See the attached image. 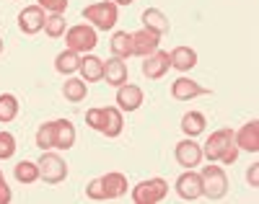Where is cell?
Returning a JSON list of instances; mask_svg holds the SVG:
<instances>
[{
    "mask_svg": "<svg viewBox=\"0 0 259 204\" xmlns=\"http://www.w3.org/2000/svg\"><path fill=\"white\" fill-rule=\"evenodd\" d=\"M122 109L119 106H104V122H101V134L104 137H119L122 134Z\"/></svg>",
    "mask_w": 259,
    "mask_h": 204,
    "instance_id": "16",
    "label": "cell"
},
{
    "mask_svg": "<svg viewBox=\"0 0 259 204\" xmlns=\"http://www.w3.org/2000/svg\"><path fill=\"white\" fill-rule=\"evenodd\" d=\"M16 152V137L11 132H0V161H8Z\"/></svg>",
    "mask_w": 259,
    "mask_h": 204,
    "instance_id": "30",
    "label": "cell"
},
{
    "mask_svg": "<svg viewBox=\"0 0 259 204\" xmlns=\"http://www.w3.org/2000/svg\"><path fill=\"white\" fill-rule=\"evenodd\" d=\"M36 147L39 150H52L55 147V122H45L36 129Z\"/></svg>",
    "mask_w": 259,
    "mask_h": 204,
    "instance_id": "29",
    "label": "cell"
},
{
    "mask_svg": "<svg viewBox=\"0 0 259 204\" xmlns=\"http://www.w3.org/2000/svg\"><path fill=\"white\" fill-rule=\"evenodd\" d=\"M75 145V127L70 119H55V147L70 150Z\"/></svg>",
    "mask_w": 259,
    "mask_h": 204,
    "instance_id": "17",
    "label": "cell"
},
{
    "mask_svg": "<svg viewBox=\"0 0 259 204\" xmlns=\"http://www.w3.org/2000/svg\"><path fill=\"white\" fill-rule=\"evenodd\" d=\"M36 6H41L50 13H65L68 11V0H36Z\"/></svg>",
    "mask_w": 259,
    "mask_h": 204,
    "instance_id": "31",
    "label": "cell"
},
{
    "mask_svg": "<svg viewBox=\"0 0 259 204\" xmlns=\"http://www.w3.org/2000/svg\"><path fill=\"white\" fill-rule=\"evenodd\" d=\"M83 18L89 21V24H94L96 29L109 31V29H114V24H117L119 11H117V3H112V0H104V3L85 6V8H83Z\"/></svg>",
    "mask_w": 259,
    "mask_h": 204,
    "instance_id": "3",
    "label": "cell"
},
{
    "mask_svg": "<svg viewBox=\"0 0 259 204\" xmlns=\"http://www.w3.org/2000/svg\"><path fill=\"white\" fill-rule=\"evenodd\" d=\"M246 178H249V184L256 189L259 186V163H254L251 168H249V173H246Z\"/></svg>",
    "mask_w": 259,
    "mask_h": 204,
    "instance_id": "33",
    "label": "cell"
},
{
    "mask_svg": "<svg viewBox=\"0 0 259 204\" xmlns=\"http://www.w3.org/2000/svg\"><path fill=\"white\" fill-rule=\"evenodd\" d=\"M233 140H236V145H239V150L259 152V122L256 119L246 122L239 132H233Z\"/></svg>",
    "mask_w": 259,
    "mask_h": 204,
    "instance_id": "13",
    "label": "cell"
},
{
    "mask_svg": "<svg viewBox=\"0 0 259 204\" xmlns=\"http://www.w3.org/2000/svg\"><path fill=\"white\" fill-rule=\"evenodd\" d=\"M62 96L68 101H73V104H78V101H83L85 96H89V85H85L83 78H68L62 83Z\"/></svg>",
    "mask_w": 259,
    "mask_h": 204,
    "instance_id": "23",
    "label": "cell"
},
{
    "mask_svg": "<svg viewBox=\"0 0 259 204\" xmlns=\"http://www.w3.org/2000/svg\"><path fill=\"white\" fill-rule=\"evenodd\" d=\"M65 31H68V24H65V13H50L47 24H45V34L52 39H60Z\"/></svg>",
    "mask_w": 259,
    "mask_h": 204,
    "instance_id": "28",
    "label": "cell"
},
{
    "mask_svg": "<svg viewBox=\"0 0 259 204\" xmlns=\"http://www.w3.org/2000/svg\"><path fill=\"white\" fill-rule=\"evenodd\" d=\"M200 178H202V196L207 199H223L226 191H228V176L223 168L218 166H207L200 171Z\"/></svg>",
    "mask_w": 259,
    "mask_h": 204,
    "instance_id": "4",
    "label": "cell"
},
{
    "mask_svg": "<svg viewBox=\"0 0 259 204\" xmlns=\"http://www.w3.org/2000/svg\"><path fill=\"white\" fill-rule=\"evenodd\" d=\"M143 26L150 29L153 34H158V36H163V34H168V18L158 8H145L143 11Z\"/></svg>",
    "mask_w": 259,
    "mask_h": 204,
    "instance_id": "20",
    "label": "cell"
},
{
    "mask_svg": "<svg viewBox=\"0 0 259 204\" xmlns=\"http://www.w3.org/2000/svg\"><path fill=\"white\" fill-rule=\"evenodd\" d=\"M168 194V184L166 178H148L133 189V201L135 204H158L161 199H166Z\"/></svg>",
    "mask_w": 259,
    "mask_h": 204,
    "instance_id": "7",
    "label": "cell"
},
{
    "mask_svg": "<svg viewBox=\"0 0 259 204\" xmlns=\"http://www.w3.org/2000/svg\"><path fill=\"white\" fill-rule=\"evenodd\" d=\"M168 70H171V60H168V55L161 52V49H156L153 55H148L145 62H143V75H145L148 80H161Z\"/></svg>",
    "mask_w": 259,
    "mask_h": 204,
    "instance_id": "9",
    "label": "cell"
},
{
    "mask_svg": "<svg viewBox=\"0 0 259 204\" xmlns=\"http://www.w3.org/2000/svg\"><path fill=\"white\" fill-rule=\"evenodd\" d=\"M117 106L122 111H138L143 106V88L140 85H119L117 88Z\"/></svg>",
    "mask_w": 259,
    "mask_h": 204,
    "instance_id": "15",
    "label": "cell"
},
{
    "mask_svg": "<svg viewBox=\"0 0 259 204\" xmlns=\"http://www.w3.org/2000/svg\"><path fill=\"white\" fill-rule=\"evenodd\" d=\"M202 155L207 158V161H212V163L215 161L223 163V166L236 163V158H239V145H236V140H233V132L228 127L212 132L207 137V145L202 147Z\"/></svg>",
    "mask_w": 259,
    "mask_h": 204,
    "instance_id": "1",
    "label": "cell"
},
{
    "mask_svg": "<svg viewBox=\"0 0 259 204\" xmlns=\"http://www.w3.org/2000/svg\"><path fill=\"white\" fill-rule=\"evenodd\" d=\"M168 60H171V67H177L179 73H187L197 65V52H194L192 47H177L168 55Z\"/></svg>",
    "mask_w": 259,
    "mask_h": 204,
    "instance_id": "21",
    "label": "cell"
},
{
    "mask_svg": "<svg viewBox=\"0 0 259 204\" xmlns=\"http://www.w3.org/2000/svg\"><path fill=\"white\" fill-rule=\"evenodd\" d=\"M205 93H210V88L194 83L189 78H179V80H174V85H171V96H174L177 101H192V98L205 96Z\"/></svg>",
    "mask_w": 259,
    "mask_h": 204,
    "instance_id": "14",
    "label": "cell"
},
{
    "mask_svg": "<svg viewBox=\"0 0 259 204\" xmlns=\"http://www.w3.org/2000/svg\"><path fill=\"white\" fill-rule=\"evenodd\" d=\"M47 24V11L41 6H26L24 11L18 13V29L24 34H39Z\"/></svg>",
    "mask_w": 259,
    "mask_h": 204,
    "instance_id": "8",
    "label": "cell"
},
{
    "mask_svg": "<svg viewBox=\"0 0 259 204\" xmlns=\"http://www.w3.org/2000/svg\"><path fill=\"white\" fill-rule=\"evenodd\" d=\"M18 117V98L13 93H3L0 96V122L8 124Z\"/></svg>",
    "mask_w": 259,
    "mask_h": 204,
    "instance_id": "26",
    "label": "cell"
},
{
    "mask_svg": "<svg viewBox=\"0 0 259 204\" xmlns=\"http://www.w3.org/2000/svg\"><path fill=\"white\" fill-rule=\"evenodd\" d=\"M13 196H11V189H8V184H6V176L0 173V204H8Z\"/></svg>",
    "mask_w": 259,
    "mask_h": 204,
    "instance_id": "32",
    "label": "cell"
},
{
    "mask_svg": "<svg viewBox=\"0 0 259 204\" xmlns=\"http://www.w3.org/2000/svg\"><path fill=\"white\" fill-rule=\"evenodd\" d=\"M109 47H112V55L119 57V60H127V57H133V34H127V31H117L109 41Z\"/></svg>",
    "mask_w": 259,
    "mask_h": 204,
    "instance_id": "24",
    "label": "cell"
},
{
    "mask_svg": "<svg viewBox=\"0 0 259 204\" xmlns=\"http://www.w3.org/2000/svg\"><path fill=\"white\" fill-rule=\"evenodd\" d=\"M0 55H3V39H0Z\"/></svg>",
    "mask_w": 259,
    "mask_h": 204,
    "instance_id": "35",
    "label": "cell"
},
{
    "mask_svg": "<svg viewBox=\"0 0 259 204\" xmlns=\"http://www.w3.org/2000/svg\"><path fill=\"white\" fill-rule=\"evenodd\" d=\"M96 29L89 26V24H75L73 29L65 31V44H68V49L78 52V55H85L96 47Z\"/></svg>",
    "mask_w": 259,
    "mask_h": 204,
    "instance_id": "5",
    "label": "cell"
},
{
    "mask_svg": "<svg viewBox=\"0 0 259 204\" xmlns=\"http://www.w3.org/2000/svg\"><path fill=\"white\" fill-rule=\"evenodd\" d=\"M158 44H161V36L143 26V29H138V31L133 34V55L148 57V55H153V52L158 49Z\"/></svg>",
    "mask_w": 259,
    "mask_h": 204,
    "instance_id": "11",
    "label": "cell"
},
{
    "mask_svg": "<svg viewBox=\"0 0 259 204\" xmlns=\"http://www.w3.org/2000/svg\"><path fill=\"white\" fill-rule=\"evenodd\" d=\"M104 80L109 85H114V88L124 85L127 83V65H124V60H119V57L106 60L104 62Z\"/></svg>",
    "mask_w": 259,
    "mask_h": 204,
    "instance_id": "18",
    "label": "cell"
},
{
    "mask_svg": "<svg viewBox=\"0 0 259 204\" xmlns=\"http://www.w3.org/2000/svg\"><path fill=\"white\" fill-rule=\"evenodd\" d=\"M112 3H117V6H130V3H135V0H112Z\"/></svg>",
    "mask_w": 259,
    "mask_h": 204,
    "instance_id": "34",
    "label": "cell"
},
{
    "mask_svg": "<svg viewBox=\"0 0 259 204\" xmlns=\"http://www.w3.org/2000/svg\"><path fill=\"white\" fill-rule=\"evenodd\" d=\"M78 70H80V78H83L85 83H99V80H104V62H101L99 57H94V55H85V57L80 60V65H78Z\"/></svg>",
    "mask_w": 259,
    "mask_h": 204,
    "instance_id": "19",
    "label": "cell"
},
{
    "mask_svg": "<svg viewBox=\"0 0 259 204\" xmlns=\"http://www.w3.org/2000/svg\"><path fill=\"white\" fill-rule=\"evenodd\" d=\"M127 191V176L112 171V173H104L94 181H89L85 186V196L94 199V201H109V199H117Z\"/></svg>",
    "mask_w": 259,
    "mask_h": 204,
    "instance_id": "2",
    "label": "cell"
},
{
    "mask_svg": "<svg viewBox=\"0 0 259 204\" xmlns=\"http://www.w3.org/2000/svg\"><path fill=\"white\" fill-rule=\"evenodd\" d=\"M78 65H80V55L73 52V49H65L55 57V70L62 73V75H73L78 70Z\"/></svg>",
    "mask_w": 259,
    "mask_h": 204,
    "instance_id": "25",
    "label": "cell"
},
{
    "mask_svg": "<svg viewBox=\"0 0 259 204\" xmlns=\"http://www.w3.org/2000/svg\"><path fill=\"white\" fill-rule=\"evenodd\" d=\"M13 176H16L18 184H34V181L39 178V166L31 163V161H21V163L16 166Z\"/></svg>",
    "mask_w": 259,
    "mask_h": 204,
    "instance_id": "27",
    "label": "cell"
},
{
    "mask_svg": "<svg viewBox=\"0 0 259 204\" xmlns=\"http://www.w3.org/2000/svg\"><path fill=\"white\" fill-rule=\"evenodd\" d=\"M36 166H39V178L47 181V184H62L68 178V163L57 152H45L36 161Z\"/></svg>",
    "mask_w": 259,
    "mask_h": 204,
    "instance_id": "6",
    "label": "cell"
},
{
    "mask_svg": "<svg viewBox=\"0 0 259 204\" xmlns=\"http://www.w3.org/2000/svg\"><path fill=\"white\" fill-rule=\"evenodd\" d=\"M174 155H177V163L182 168H197L200 161H202V147L194 142V140H182L177 145Z\"/></svg>",
    "mask_w": 259,
    "mask_h": 204,
    "instance_id": "12",
    "label": "cell"
},
{
    "mask_svg": "<svg viewBox=\"0 0 259 204\" xmlns=\"http://www.w3.org/2000/svg\"><path fill=\"white\" fill-rule=\"evenodd\" d=\"M177 194L184 199V201H194V199H200L202 196V178L200 173H194V171H187L177 178Z\"/></svg>",
    "mask_w": 259,
    "mask_h": 204,
    "instance_id": "10",
    "label": "cell"
},
{
    "mask_svg": "<svg viewBox=\"0 0 259 204\" xmlns=\"http://www.w3.org/2000/svg\"><path fill=\"white\" fill-rule=\"evenodd\" d=\"M205 127H207V122H205L202 111H187V114L182 117V132L189 134V137H197V134H202Z\"/></svg>",
    "mask_w": 259,
    "mask_h": 204,
    "instance_id": "22",
    "label": "cell"
}]
</instances>
